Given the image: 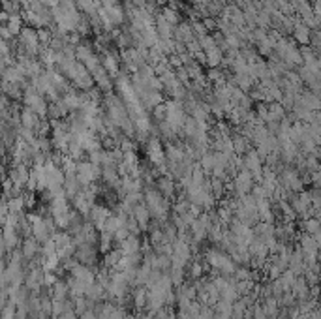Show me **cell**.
Returning <instances> with one entry per match:
<instances>
[{"label":"cell","mask_w":321,"mask_h":319,"mask_svg":"<svg viewBox=\"0 0 321 319\" xmlns=\"http://www.w3.org/2000/svg\"><path fill=\"white\" fill-rule=\"evenodd\" d=\"M15 304L13 302H10L8 306H4L2 308V312H0V319H15Z\"/></svg>","instance_id":"obj_38"},{"label":"cell","mask_w":321,"mask_h":319,"mask_svg":"<svg viewBox=\"0 0 321 319\" xmlns=\"http://www.w3.org/2000/svg\"><path fill=\"white\" fill-rule=\"evenodd\" d=\"M161 17L165 19V21H167V23H169L173 28H175L180 23L179 13H177V9L173 8V6H171V8H163V11H161Z\"/></svg>","instance_id":"obj_34"},{"label":"cell","mask_w":321,"mask_h":319,"mask_svg":"<svg viewBox=\"0 0 321 319\" xmlns=\"http://www.w3.org/2000/svg\"><path fill=\"white\" fill-rule=\"evenodd\" d=\"M55 319H77V314L74 310H66V312H62V314L57 316Z\"/></svg>","instance_id":"obj_41"},{"label":"cell","mask_w":321,"mask_h":319,"mask_svg":"<svg viewBox=\"0 0 321 319\" xmlns=\"http://www.w3.org/2000/svg\"><path fill=\"white\" fill-rule=\"evenodd\" d=\"M152 2H156V4H163V2H167V0H152Z\"/></svg>","instance_id":"obj_45"},{"label":"cell","mask_w":321,"mask_h":319,"mask_svg":"<svg viewBox=\"0 0 321 319\" xmlns=\"http://www.w3.org/2000/svg\"><path fill=\"white\" fill-rule=\"evenodd\" d=\"M100 64L104 68L107 75L109 77H117L119 75V70H120V64H119V58L111 53V51H107L104 49V55H102V60H100Z\"/></svg>","instance_id":"obj_13"},{"label":"cell","mask_w":321,"mask_h":319,"mask_svg":"<svg viewBox=\"0 0 321 319\" xmlns=\"http://www.w3.org/2000/svg\"><path fill=\"white\" fill-rule=\"evenodd\" d=\"M105 297H107V295H105V289L98 283V281H94V283H90L88 287H85V299L90 300V302H104Z\"/></svg>","instance_id":"obj_19"},{"label":"cell","mask_w":321,"mask_h":319,"mask_svg":"<svg viewBox=\"0 0 321 319\" xmlns=\"http://www.w3.org/2000/svg\"><path fill=\"white\" fill-rule=\"evenodd\" d=\"M40 252V244L34 240V237H27L25 242H23V257L25 259H32L36 253Z\"/></svg>","instance_id":"obj_27"},{"label":"cell","mask_w":321,"mask_h":319,"mask_svg":"<svg viewBox=\"0 0 321 319\" xmlns=\"http://www.w3.org/2000/svg\"><path fill=\"white\" fill-rule=\"evenodd\" d=\"M100 6L107 11V15L111 17V23L113 25H122L124 23V8L119 4V0H100Z\"/></svg>","instance_id":"obj_11"},{"label":"cell","mask_w":321,"mask_h":319,"mask_svg":"<svg viewBox=\"0 0 321 319\" xmlns=\"http://www.w3.org/2000/svg\"><path fill=\"white\" fill-rule=\"evenodd\" d=\"M291 293L297 297V299L306 300L310 297V285L306 283V280H304L302 276H297V280H295V283H293V287H291Z\"/></svg>","instance_id":"obj_22"},{"label":"cell","mask_w":321,"mask_h":319,"mask_svg":"<svg viewBox=\"0 0 321 319\" xmlns=\"http://www.w3.org/2000/svg\"><path fill=\"white\" fill-rule=\"evenodd\" d=\"M147 158L151 160V163L154 167L161 171L165 177H167V160H165V152H163V147L158 137H151L147 141Z\"/></svg>","instance_id":"obj_3"},{"label":"cell","mask_w":321,"mask_h":319,"mask_svg":"<svg viewBox=\"0 0 321 319\" xmlns=\"http://www.w3.org/2000/svg\"><path fill=\"white\" fill-rule=\"evenodd\" d=\"M19 36H21V45L27 49L29 55H36V53H40L38 32H36L34 28H21Z\"/></svg>","instance_id":"obj_9"},{"label":"cell","mask_w":321,"mask_h":319,"mask_svg":"<svg viewBox=\"0 0 321 319\" xmlns=\"http://www.w3.org/2000/svg\"><path fill=\"white\" fill-rule=\"evenodd\" d=\"M113 242H115V239H113V233H107V231H102V233L98 235V250L100 252H104V253H107L111 248H113Z\"/></svg>","instance_id":"obj_28"},{"label":"cell","mask_w":321,"mask_h":319,"mask_svg":"<svg viewBox=\"0 0 321 319\" xmlns=\"http://www.w3.org/2000/svg\"><path fill=\"white\" fill-rule=\"evenodd\" d=\"M70 276L77 280L81 285H85L88 287L90 283H94L96 281V271L92 267H86V265H81V263L77 261L72 269H70Z\"/></svg>","instance_id":"obj_8"},{"label":"cell","mask_w":321,"mask_h":319,"mask_svg":"<svg viewBox=\"0 0 321 319\" xmlns=\"http://www.w3.org/2000/svg\"><path fill=\"white\" fill-rule=\"evenodd\" d=\"M299 248L302 250V253H318L320 244L312 239V235L302 233L301 237H299Z\"/></svg>","instance_id":"obj_25"},{"label":"cell","mask_w":321,"mask_h":319,"mask_svg":"<svg viewBox=\"0 0 321 319\" xmlns=\"http://www.w3.org/2000/svg\"><path fill=\"white\" fill-rule=\"evenodd\" d=\"M265 310V314H267V318L274 319L278 316V312H280V304H278V300L276 297H265V302L261 304Z\"/></svg>","instance_id":"obj_29"},{"label":"cell","mask_w":321,"mask_h":319,"mask_svg":"<svg viewBox=\"0 0 321 319\" xmlns=\"http://www.w3.org/2000/svg\"><path fill=\"white\" fill-rule=\"evenodd\" d=\"M94 318H96V312L92 308H88L83 314H79V319H94Z\"/></svg>","instance_id":"obj_43"},{"label":"cell","mask_w":321,"mask_h":319,"mask_svg":"<svg viewBox=\"0 0 321 319\" xmlns=\"http://www.w3.org/2000/svg\"><path fill=\"white\" fill-rule=\"evenodd\" d=\"M133 306L137 310H145L147 306V287H137L133 291Z\"/></svg>","instance_id":"obj_31"},{"label":"cell","mask_w":321,"mask_h":319,"mask_svg":"<svg viewBox=\"0 0 321 319\" xmlns=\"http://www.w3.org/2000/svg\"><path fill=\"white\" fill-rule=\"evenodd\" d=\"M156 190H158L167 201H169V199H175V182H173V178H169V177L158 178Z\"/></svg>","instance_id":"obj_18"},{"label":"cell","mask_w":321,"mask_h":319,"mask_svg":"<svg viewBox=\"0 0 321 319\" xmlns=\"http://www.w3.org/2000/svg\"><path fill=\"white\" fill-rule=\"evenodd\" d=\"M141 239L137 235H128L122 242H119V250L122 252V255H130V253H139L141 252Z\"/></svg>","instance_id":"obj_15"},{"label":"cell","mask_w":321,"mask_h":319,"mask_svg":"<svg viewBox=\"0 0 321 319\" xmlns=\"http://www.w3.org/2000/svg\"><path fill=\"white\" fill-rule=\"evenodd\" d=\"M152 115H154V119L158 122H163L165 120V105H163V103L156 105V107L152 109Z\"/></svg>","instance_id":"obj_39"},{"label":"cell","mask_w":321,"mask_h":319,"mask_svg":"<svg viewBox=\"0 0 321 319\" xmlns=\"http://www.w3.org/2000/svg\"><path fill=\"white\" fill-rule=\"evenodd\" d=\"M280 283H282V287H283V291H291V287H293V283H295V280H297V276L293 274L289 269L287 271H283L282 274H280Z\"/></svg>","instance_id":"obj_35"},{"label":"cell","mask_w":321,"mask_h":319,"mask_svg":"<svg viewBox=\"0 0 321 319\" xmlns=\"http://www.w3.org/2000/svg\"><path fill=\"white\" fill-rule=\"evenodd\" d=\"M43 269L41 267H36V269H32L30 274L27 276V289H32L38 293L40 287H41V280H43Z\"/></svg>","instance_id":"obj_20"},{"label":"cell","mask_w":321,"mask_h":319,"mask_svg":"<svg viewBox=\"0 0 321 319\" xmlns=\"http://www.w3.org/2000/svg\"><path fill=\"white\" fill-rule=\"evenodd\" d=\"M6 28H8V32H10L11 36H19L21 32V17L17 13H11L8 15V23H6Z\"/></svg>","instance_id":"obj_32"},{"label":"cell","mask_w":321,"mask_h":319,"mask_svg":"<svg viewBox=\"0 0 321 319\" xmlns=\"http://www.w3.org/2000/svg\"><path fill=\"white\" fill-rule=\"evenodd\" d=\"M25 105L29 107L30 111H34L38 117H45L47 115V103L43 100V96L38 94L32 86L27 88V92H25Z\"/></svg>","instance_id":"obj_6"},{"label":"cell","mask_w":321,"mask_h":319,"mask_svg":"<svg viewBox=\"0 0 321 319\" xmlns=\"http://www.w3.org/2000/svg\"><path fill=\"white\" fill-rule=\"evenodd\" d=\"M120 257H122V252H120L119 248H117V250H113V248H111L109 252L105 253V257H104V267H107V269H113L115 265L119 263V259H120Z\"/></svg>","instance_id":"obj_33"},{"label":"cell","mask_w":321,"mask_h":319,"mask_svg":"<svg viewBox=\"0 0 321 319\" xmlns=\"http://www.w3.org/2000/svg\"><path fill=\"white\" fill-rule=\"evenodd\" d=\"M291 34H293V40H295L297 43H301V45H308L312 30L302 23L301 19H295V25H293Z\"/></svg>","instance_id":"obj_14"},{"label":"cell","mask_w":321,"mask_h":319,"mask_svg":"<svg viewBox=\"0 0 321 319\" xmlns=\"http://www.w3.org/2000/svg\"><path fill=\"white\" fill-rule=\"evenodd\" d=\"M163 105H165V120L163 122H167L173 130H177L180 133V128H182V124L188 117L184 107H182V102L169 100V102H163Z\"/></svg>","instance_id":"obj_5"},{"label":"cell","mask_w":321,"mask_h":319,"mask_svg":"<svg viewBox=\"0 0 321 319\" xmlns=\"http://www.w3.org/2000/svg\"><path fill=\"white\" fill-rule=\"evenodd\" d=\"M205 263H207L210 269H214L216 272H220L222 276H233V272L237 271V265L229 255L218 250V248H210L205 253Z\"/></svg>","instance_id":"obj_2"},{"label":"cell","mask_w":321,"mask_h":319,"mask_svg":"<svg viewBox=\"0 0 321 319\" xmlns=\"http://www.w3.org/2000/svg\"><path fill=\"white\" fill-rule=\"evenodd\" d=\"M2 240H4V246L6 248H15L17 242H19V237H17V229L10 224H4V237H2Z\"/></svg>","instance_id":"obj_24"},{"label":"cell","mask_w":321,"mask_h":319,"mask_svg":"<svg viewBox=\"0 0 321 319\" xmlns=\"http://www.w3.org/2000/svg\"><path fill=\"white\" fill-rule=\"evenodd\" d=\"M51 299H55V300H66L68 299V285H66V281H62V280H58L53 287H51Z\"/></svg>","instance_id":"obj_30"},{"label":"cell","mask_w":321,"mask_h":319,"mask_svg":"<svg viewBox=\"0 0 321 319\" xmlns=\"http://www.w3.org/2000/svg\"><path fill=\"white\" fill-rule=\"evenodd\" d=\"M203 53H205V64H207L208 68H218V66L222 64L224 51H222L218 45L207 47V49H203Z\"/></svg>","instance_id":"obj_16"},{"label":"cell","mask_w":321,"mask_h":319,"mask_svg":"<svg viewBox=\"0 0 321 319\" xmlns=\"http://www.w3.org/2000/svg\"><path fill=\"white\" fill-rule=\"evenodd\" d=\"M154 318V312H141V310H137V314H135V319H152Z\"/></svg>","instance_id":"obj_42"},{"label":"cell","mask_w":321,"mask_h":319,"mask_svg":"<svg viewBox=\"0 0 321 319\" xmlns=\"http://www.w3.org/2000/svg\"><path fill=\"white\" fill-rule=\"evenodd\" d=\"M111 216V210L107 208V206L104 205H94L92 208H90V212H88V216L86 218H90V224L94 225L96 231H104L105 227V222H107V218Z\"/></svg>","instance_id":"obj_10"},{"label":"cell","mask_w":321,"mask_h":319,"mask_svg":"<svg viewBox=\"0 0 321 319\" xmlns=\"http://www.w3.org/2000/svg\"><path fill=\"white\" fill-rule=\"evenodd\" d=\"M143 203L149 208V214L151 218H156L158 224H165L167 222V216H169V205H167V199L161 196L156 188H147L145 194H143Z\"/></svg>","instance_id":"obj_1"},{"label":"cell","mask_w":321,"mask_h":319,"mask_svg":"<svg viewBox=\"0 0 321 319\" xmlns=\"http://www.w3.org/2000/svg\"><path fill=\"white\" fill-rule=\"evenodd\" d=\"M231 145H233V152H235L237 156H244L246 152L250 150V141L246 139L242 133L231 137Z\"/></svg>","instance_id":"obj_26"},{"label":"cell","mask_w":321,"mask_h":319,"mask_svg":"<svg viewBox=\"0 0 321 319\" xmlns=\"http://www.w3.org/2000/svg\"><path fill=\"white\" fill-rule=\"evenodd\" d=\"M173 40L186 45L190 41H194L196 36H194V32H192V27L186 25V23H182V25H177V27L173 28Z\"/></svg>","instance_id":"obj_17"},{"label":"cell","mask_w":321,"mask_h":319,"mask_svg":"<svg viewBox=\"0 0 321 319\" xmlns=\"http://www.w3.org/2000/svg\"><path fill=\"white\" fill-rule=\"evenodd\" d=\"M0 2H2V0H0Z\"/></svg>","instance_id":"obj_46"},{"label":"cell","mask_w":321,"mask_h":319,"mask_svg":"<svg viewBox=\"0 0 321 319\" xmlns=\"http://www.w3.org/2000/svg\"><path fill=\"white\" fill-rule=\"evenodd\" d=\"M62 190H64V194L66 197H72L76 196L77 192L81 190V184H79V180H77L76 173H72V175H64V184H62Z\"/></svg>","instance_id":"obj_23"},{"label":"cell","mask_w":321,"mask_h":319,"mask_svg":"<svg viewBox=\"0 0 321 319\" xmlns=\"http://www.w3.org/2000/svg\"><path fill=\"white\" fill-rule=\"evenodd\" d=\"M58 2H60V0H41V4H43L45 8H57Z\"/></svg>","instance_id":"obj_44"},{"label":"cell","mask_w":321,"mask_h":319,"mask_svg":"<svg viewBox=\"0 0 321 319\" xmlns=\"http://www.w3.org/2000/svg\"><path fill=\"white\" fill-rule=\"evenodd\" d=\"M21 124H23V128H27V130H32V131L38 130L40 117L34 111H30L29 107H25V111L21 113Z\"/></svg>","instance_id":"obj_21"},{"label":"cell","mask_w":321,"mask_h":319,"mask_svg":"<svg viewBox=\"0 0 321 319\" xmlns=\"http://www.w3.org/2000/svg\"><path fill=\"white\" fill-rule=\"evenodd\" d=\"M254 184H255L254 177H252L250 171H246V169H241V171H237L235 175H233V190H235L237 197L250 194V190H252Z\"/></svg>","instance_id":"obj_7"},{"label":"cell","mask_w":321,"mask_h":319,"mask_svg":"<svg viewBox=\"0 0 321 319\" xmlns=\"http://www.w3.org/2000/svg\"><path fill=\"white\" fill-rule=\"evenodd\" d=\"M130 216L137 222V225H139L141 231H147V229H149V225H151V214H149V208L145 206V203H139V205L133 206L132 214Z\"/></svg>","instance_id":"obj_12"},{"label":"cell","mask_w":321,"mask_h":319,"mask_svg":"<svg viewBox=\"0 0 321 319\" xmlns=\"http://www.w3.org/2000/svg\"><path fill=\"white\" fill-rule=\"evenodd\" d=\"M201 25L205 27V30H207V32H210V30H216V19H214V17H205L203 21H201Z\"/></svg>","instance_id":"obj_40"},{"label":"cell","mask_w":321,"mask_h":319,"mask_svg":"<svg viewBox=\"0 0 321 319\" xmlns=\"http://www.w3.org/2000/svg\"><path fill=\"white\" fill-rule=\"evenodd\" d=\"M102 175V167L90 163V161H77L76 163V177L79 180L81 188H86L90 184H94L96 180Z\"/></svg>","instance_id":"obj_4"},{"label":"cell","mask_w":321,"mask_h":319,"mask_svg":"<svg viewBox=\"0 0 321 319\" xmlns=\"http://www.w3.org/2000/svg\"><path fill=\"white\" fill-rule=\"evenodd\" d=\"M301 227L304 229V233L314 235L320 231V218H306L301 224Z\"/></svg>","instance_id":"obj_36"},{"label":"cell","mask_w":321,"mask_h":319,"mask_svg":"<svg viewBox=\"0 0 321 319\" xmlns=\"http://www.w3.org/2000/svg\"><path fill=\"white\" fill-rule=\"evenodd\" d=\"M188 267H190L188 276L192 278V280H199V278L203 276V272H205V263L201 265L199 261H194V263H190Z\"/></svg>","instance_id":"obj_37"}]
</instances>
